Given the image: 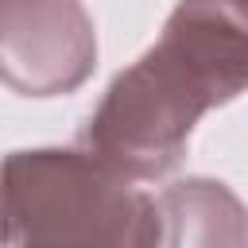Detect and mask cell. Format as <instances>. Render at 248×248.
Listing matches in <instances>:
<instances>
[{"label": "cell", "mask_w": 248, "mask_h": 248, "mask_svg": "<svg viewBox=\"0 0 248 248\" xmlns=\"http://www.w3.org/2000/svg\"><path fill=\"white\" fill-rule=\"evenodd\" d=\"M248 85V19L232 0H182L159 43L124 70L85 128V147L128 178L167 174L198 116Z\"/></svg>", "instance_id": "6da1fadb"}, {"label": "cell", "mask_w": 248, "mask_h": 248, "mask_svg": "<svg viewBox=\"0 0 248 248\" xmlns=\"http://www.w3.org/2000/svg\"><path fill=\"white\" fill-rule=\"evenodd\" d=\"M12 248H159V202L93 151H19L4 167Z\"/></svg>", "instance_id": "7a4b0ae2"}, {"label": "cell", "mask_w": 248, "mask_h": 248, "mask_svg": "<svg viewBox=\"0 0 248 248\" xmlns=\"http://www.w3.org/2000/svg\"><path fill=\"white\" fill-rule=\"evenodd\" d=\"M97 43L78 0H4V70L23 93L74 89L93 66Z\"/></svg>", "instance_id": "3957f363"}, {"label": "cell", "mask_w": 248, "mask_h": 248, "mask_svg": "<svg viewBox=\"0 0 248 248\" xmlns=\"http://www.w3.org/2000/svg\"><path fill=\"white\" fill-rule=\"evenodd\" d=\"M159 248H244L248 240V213L221 182H178L159 198Z\"/></svg>", "instance_id": "277c9868"}, {"label": "cell", "mask_w": 248, "mask_h": 248, "mask_svg": "<svg viewBox=\"0 0 248 248\" xmlns=\"http://www.w3.org/2000/svg\"><path fill=\"white\" fill-rule=\"evenodd\" d=\"M232 8H236V12L244 16V19H248V0H232Z\"/></svg>", "instance_id": "5b68a950"}]
</instances>
